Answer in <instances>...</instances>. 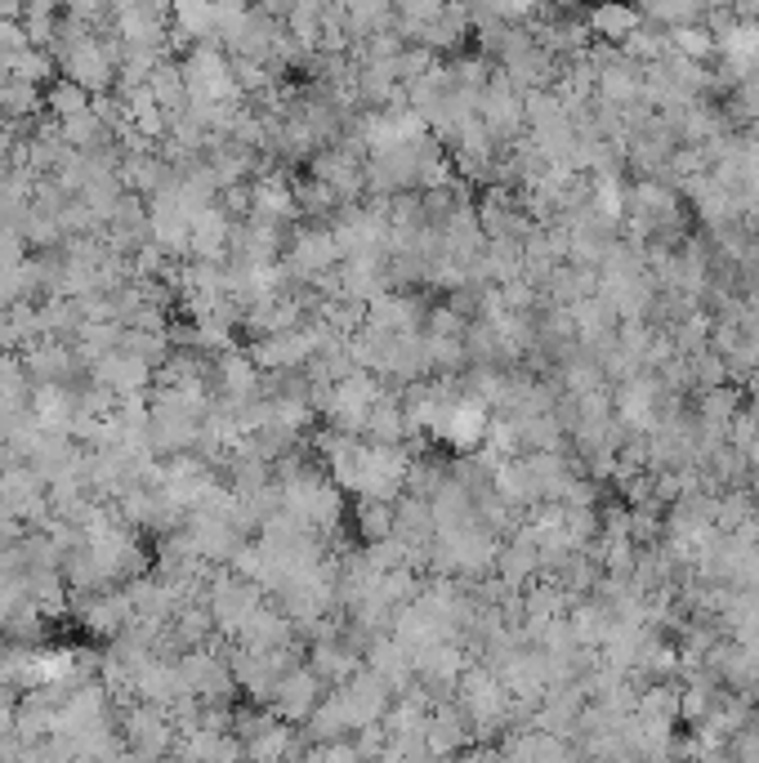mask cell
<instances>
[{
  "label": "cell",
  "mask_w": 759,
  "mask_h": 763,
  "mask_svg": "<svg viewBox=\"0 0 759 763\" xmlns=\"http://www.w3.org/2000/svg\"><path fill=\"white\" fill-rule=\"evenodd\" d=\"M594 27H603V32H630V27H635V14L621 10V5H603V10L594 14Z\"/></svg>",
  "instance_id": "cell-1"
}]
</instances>
